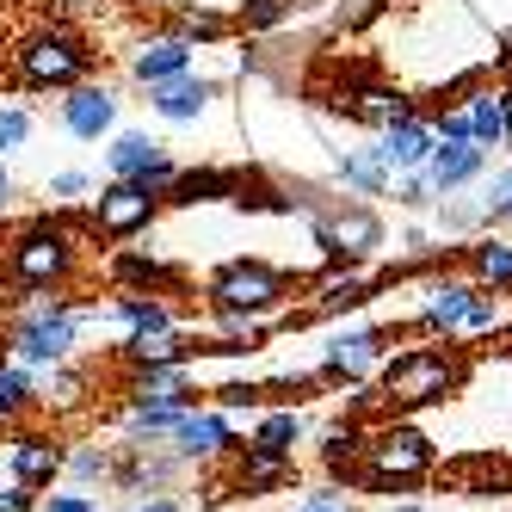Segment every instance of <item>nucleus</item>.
<instances>
[{
  "instance_id": "1",
  "label": "nucleus",
  "mask_w": 512,
  "mask_h": 512,
  "mask_svg": "<svg viewBox=\"0 0 512 512\" xmlns=\"http://www.w3.org/2000/svg\"><path fill=\"white\" fill-rule=\"evenodd\" d=\"M0 272H7V284H19V290H68L81 278V235L68 229V223H25L13 241H7V253H0Z\"/></svg>"
},
{
  "instance_id": "2",
  "label": "nucleus",
  "mask_w": 512,
  "mask_h": 512,
  "mask_svg": "<svg viewBox=\"0 0 512 512\" xmlns=\"http://www.w3.org/2000/svg\"><path fill=\"white\" fill-rule=\"evenodd\" d=\"M81 327H87V309H75L62 290H38V303H25L13 315L7 352H13V364H25V371H50V364L75 358Z\"/></svg>"
},
{
  "instance_id": "3",
  "label": "nucleus",
  "mask_w": 512,
  "mask_h": 512,
  "mask_svg": "<svg viewBox=\"0 0 512 512\" xmlns=\"http://www.w3.org/2000/svg\"><path fill=\"white\" fill-rule=\"evenodd\" d=\"M377 395L389 408H432V401L457 395L463 383V352L457 346H408L395 352L389 364H377Z\"/></svg>"
},
{
  "instance_id": "4",
  "label": "nucleus",
  "mask_w": 512,
  "mask_h": 512,
  "mask_svg": "<svg viewBox=\"0 0 512 512\" xmlns=\"http://www.w3.org/2000/svg\"><path fill=\"white\" fill-rule=\"evenodd\" d=\"M87 68H93V50L68 25H44V31H31V38H19V50H13V75L25 87L68 93L75 81H87Z\"/></svg>"
},
{
  "instance_id": "5",
  "label": "nucleus",
  "mask_w": 512,
  "mask_h": 512,
  "mask_svg": "<svg viewBox=\"0 0 512 512\" xmlns=\"http://www.w3.org/2000/svg\"><path fill=\"white\" fill-rule=\"evenodd\" d=\"M204 297L210 309H223V315H247V321H266L290 303V278L266 260H229L223 272H210L204 284Z\"/></svg>"
},
{
  "instance_id": "6",
  "label": "nucleus",
  "mask_w": 512,
  "mask_h": 512,
  "mask_svg": "<svg viewBox=\"0 0 512 512\" xmlns=\"http://www.w3.org/2000/svg\"><path fill=\"white\" fill-rule=\"evenodd\" d=\"M432 438L420 432V426H377L371 438H364V482L371 488H408V482H420V475L432 469Z\"/></svg>"
},
{
  "instance_id": "7",
  "label": "nucleus",
  "mask_w": 512,
  "mask_h": 512,
  "mask_svg": "<svg viewBox=\"0 0 512 512\" xmlns=\"http://www.w3.org/2000/svg\"><path fill=\"white\" fill-rule=\"evenodd\" d=\"M309 229H315V241H321V253L327 260H346V266H358V260H377L383 253V216L371 210V204H321L315 216H309Z\"/></svg>"
},
{
  "instance_id": "8",
  "label": "nucleus",
  "mask_w": 512,
  "mask_h": 512,
  "mask_svg": "<svg viewBox=\"0 0 512 512\" xmlns=\"http://www.w3.org/2000/svg\"><path fill=\"white\" fill-rule=\"evenodd\" d=\"M155 216H161V192H149L142 179H105L87 223L105 241H136L142 229H155Z\"/></svg>"
},
{
  "instance_id": "9",
  "label": "nucleus",
  "mask_w": 512,
  "mask_h": 512,
  "mask_svg": "<svg viewBox=\"0 0 512 512\" xmlns=\"http://www.w3.org/2000/svg\"><path fill=\"white\" fill-rule=\"evenodd\" d=\"M167 451L179 463H216V457L235 451V420L223 408H186L179 426L167 432Z\"/></svg>"
},
{
  "instance_id": "10",
  "label": "nucleus",
  "mask_w": 512,
  "mask_h": 512,
  "mask_svg": "<svg viewBox=\"0 0 512 512\" xmlns=\"http://www.w3.org/2000/svg\"><path fill=\"white\" fill-rule=\"evenodd\" d=\"M56 112H62V130H68V136L99 142V136L118 130V87H105V81H75V87L56 99Z\"/></svg>"
},
{
  "instance_id": "11",
  "label": "nucleus",
  "mask_w": 512,
  "mask_h": 512,
  "mask_svg": "<svg viewBox=\"0 0 512 512\" xmlns=\"http://www.w3.org/2000/svg\"><path fill=\"white\" fill-rule=\"evenodd\" d=\"M469 303H475V284L469 278H432L426 284V303L414 315V334L420 340H451V334H463Z\"/></svg>"
},
{
  "instance_id": "12",
  "label": "nucleus",
  "mask_w": 512,
  "mask_h": 512,
  "mask_svg": "<svg viewBox=\"0 0 512 512\" xmlns=\"http://www.w3.org/2000/svg\"><path fill=\"white\" fill-rule=\"evenodd\" d=\"M62 463H68V451H62V438H50V432H19L13 445H7L13 482L38 488V494H50V488L62 482Z\"/></svg>"
},
{
  "instance_id": "13",
  "label": "nucleus",
  "mask_w": 512,
  "mask_h": 512,
  "mask_svg": "<svg viewBox=\"0 0 512 512\" xmlns=\"http://www.w3.org/2000/svg\"><path fill=\"white\" fill-rule=\"evenodd\" d=\"M377 161L389 167V179H401V173H426V161H432V149H438V136H432V124L414 112L408 124H389V130H377Z\"/></svg>"
},
{
  "instance_id": "14",
  "label": "nucleus",
  "mask_w": 512,
  "mask_h": 512,
  "mask_svg": "<svg viewBox=\"0 0 512 512\" xmlns=\"http://www.w3.org/2000/svg\"><path fill=\"white\" fill-rule=\"evenodd\" d=\"M383 327H340V334H327L321 346V371L327 377H364L383 364Z\"/></svg>"
},
{
  "instance_id": "15",
  "label": "nucleus",
  "mask_w": 512,
  "mask_h": 512,
  "mask_svg": "<svg viewBox=\"0 0 512 512\" xmlns=\"http://www.w3.org/2000/svg\"><path fill=\"white\" fill-rule=\"evenodd\" d=\"M482 173H488V149H482V142H438L432 161H426V179L438 186V198L469 192Z\"/></svg>"
},
{
  "instance_id": "16",
  "label": "nucleus",
  "mask_w": 512,
  "mask_h": 512,
  "mask_svg": "<svg viewBox=\"0 0 512 512\" xmlns=\"http://www.w3.org/2000/svg\"><path fill=\"white\" fill-rule=\"evenodd\" d=\"M130 75L142 87H167L179 75H192V44L186 38H173V31H161V38H142L136 56H130Z\"/></svg>"
},
{
  "instance_id": "17",
  "label": "nucleus",
  "mask_w": 512,
  "mask_h": 512,
  "mask_svg": "<svg viewBox=\"0 0 512 512\" xmlns=\"http://www.w3.org/2000/svg\"><path fill=\"white\" fill-rule=\"evenodd\" d=\"M463 272L475 290H488V297H512V241L500 235H482L463 247Z\"/></svg>"
},
{
  "instance_id": "18",
  "label": "nucleus",
  "mask_w": 512,
  "mask_h": 512,
  "mask_svg": "<svg viewBox=\"0 0 512 512\" xmlns=\"http://www.w3.org/2000/svg\"><path fill=\"white\" fill-rule=\"evenodd\" d=\"M210 99H216V81H198V75H179L167 87H149V105H155L161 124H198L210 112Z\"/></svg>"
},
{
  "instance_id": "19",
  "label": "nucleus",
  "mask_w": 512,
  "mask_h": 512,
  "mask_svg": "<svg viewBox=\"0 0 512 512\" xmlns=\"http://www.w3.org/2000/svg\"><path fill=\"white\" fill-rule=\"evenodd\" d=\"M105 321H118L124 340L130 334H161V327H179V315L167 309V297H149V290H118L112 309H105Z\"/></svg>"
},
{
  "instance_id": "20",
  "label": "nucleus",
  "mask_w": 512,
  "mask_h": 512,
  "mask_svg": "<svg viewBox=\"0 0 512 512\" xmlns=\"http://www.w3.org/2000/svg\"><path fill=\"white\" fill-rule=\"evenodd\" d=\"M124 364L130 371H167V364H192V340L179 327H161V334H130L124 340Z\"/></svg>"
},
{
  "instance_id": "21",
  "label": "nucleus",
  "mask_w": 512,
  "mask_h": 512,
  "mask_svg": "<svg viewBox=\"0 0 512 512\" xmlns=\"http://www.w3.org/2000/svg\"><path fill=\"white\" fill-rule=\"evenodd\" d=\"M334 179L352 192V198H383L395 179H389V167L377 161V149L364 142V149H334Z\"/></svg>"
},
{
  "instance_id": "22",
  "label": "nucleus",
  "mask_w": 512,
  "mask_h": 512,
  "mask_svg": "<svg viewBox=\"0 0 512 512\" xmlns=\"http://www.w3.org/2000/svg\"><path fill=\"white\" fill-rule=\"evenodd\" d=\"M130 401L142 408H192V377L186 364H167V371H130Z\"/></svg>"
},
{
  "instance_id": "23",
  "label": "nucleus",
  "mask_w": 512,
  "mask_h": 512,
  "mask_svg": "<svg viewBox=\"0 0 512 512\" xmlns=\"http://www.w3.org/2000/svg\"><path fill=\"white\" fill-rule=\"evenodd\" d=\"M463 118H469V142H482V149H506V87H475L463 99Z\"/></svg>"
},
{
  "instance_id": "24",
  "label": "nucleus",
  "mask_w": 512,
  "mask_h": 512,
  "mask_svg": "<svg viewBox=\"0 0 512 512\" xmlns=\"http://www.w3.org/2000/svg\"><path fill=\"white\" fill-rule=\"evenodd\" d=\"M352 118L371 124V130H389V124H408L414 118V99L395 93V87H358L352 93Z\"/></svg>"
},
{
  "instance_id": "25",
  "label": "nucleus",
  "mask_w": 512,
  "mask_h": 512,
  "mask_svg": "<svg viewBox=\"0 0 512 512\" xmlns=\"http://www.w3.org/2000/svg\"><path fill=\"white\" fill-rule=\"evenodd\" d=\"M290 469H297V457H278V451L247 445V457L235 463V482H241V494H272V488L290 482Z\"/></svg>"
},
{
  "instance_id": "26",
  "label": "nucleus",
  "mask_w": 512,
  "mask_h": 512,
  "mask_svg": "<svg viewBox=\"0 0 512 512\" xmlns=\"http://www.w3.org/2000/svg\"><path fill=\"white\" fill-rule=\"evenodd\" d=\"M161 149H167V142H155L149 130H118V136H112V149H105V173H112V179H136Z\"/></svg>"
},
{
  "instance_id": "27",
  "label": "nucleus",
  "mask_w": 512,
  "mask_h": 512,
  "mask_svg": "<svg viewBox=\"0 0 512 512\" xmlns=\"http://www.w3.org/2000/svg\"><path fill=\"white\" fill-rule=\"evenodd\" d=\"M229 31H235V19H229L223 7H210V0H198V7H179V13H173V38H186L192 50H198V44H223Z\"/></svg>"
},
{
  "instance_id": "28",
  "label": "nucleus",
  "mask_w": 512,
  "mask_h": 512,
  "mask_svg": "<svg viewBox=\"0 0 512 512\" xmlns=\"http://www.w3.org/2000/svg\"><path fill=\"white\" fill-rule=\"evenodd\" d=\"M371 303V278L364 272H327L315 284V315H346V309H364Z\"/></svg>"
},
{
  "instance_id": "29",
  "label": "nucleus",
  "mask_w": 512,
  "mask_h": 512,
  "mask_svg": "<svg viewBox=\"0 0 512 512\" xmlns=\"http://www.w3.org/2000/svg\"><path fill=\"white\" fill-rule=\"evenodd\" d=\"M303 438H309V420L297 408H272V414H260V426H253V445L278 451V457H297Z\"/></svg>"
},
{
  "instance_id": "30",
  "label": "nucleus",
  "mask_w": 512,
  "mask_h": 512,
  "mask_svg": "<svg viewBox=\"0 0 512 512\" xmlns=\"http://www.w3.org/2000/svg\"><path fill=\"white\" fill-rule=\"evenodd\" d=\"M179 414L186 408H142V401H130L124 408V445H167V432L179 426Z\"/></svg>"
},
{
  "instance_id": "31",
  "label": "nucleus",
  "mask_w": 512,
  "mask_h": 512,
  "mask_svg": "<svg viewBox=\"0 0 512 512\" xmlns=\"http://www.w3.org/2000/svg\"><path fill=\"white\" fill-rule=\"evenodd\" d=\"M25 408H38V371H25V364H0V426H13Z\"/></svg>"
},
{
  "instance_id": "32",
  "label": "nucleus",
  "mask_w": 512,
  "mask_h": 512,
  "mask_svg": "<svg viewBox=\"0 0 512 512\" xmlns=\"http://www.w3.org/2000/svg\"><path fill=\"white\" fill-rule=\"evenodd\" d=\"M235 192V179L229 173H192V167H179V179H173V186H167V198L161 204H210V198H229Z\"/></svg>"
},
{
  "instance_id": "33",
  "label": "nucleus",
  "mask_w": 512,
  "mask_h": 512,
  "mask_svg": "<svg viewBox=\"0 0 512 512\" xmlns=\"http://www.w3.org/2000/svg\"><path fill=\"white\" fill-rule=\"evenodd\" d=\"M112 469H118V451H112V445H99V438L75 445V451H68V463H62V475H68V482H81V488L112 482Z\"/></svg>"
},
{
  "instance_id": "34",
  "label": "nucleus",
  "mask_w": 512,
  "mask_h": 512,
  "mask_svg": "<svg viewBox=\"0 0 512 512\" xmlns=\"http://www.w3.org/2000/svg\"><path fill=\"white\" fill-rule=\"evenodd\" d=\"M475 210H482V223H512V167L475 179Z\"/></svg>"
},
{
  "instance_id": "35",
  "label": "nucleus",
  "mask_w": 512,
  "mask_h": 512,
  "mask_svg": "<svg viewBox=\"0 0 512 512\" xmlns=\"http://www.w3.org/2000/svg\"><path fill=\"white\" fill-rule=\"evenodd\" d=\"M81 371H68V364H50V371H38V401H56V408H81Z\"/></svg>"
},
{
  "instance_id": "36",
  "label": "nucleus",
  "mask_w": 512,
  "mask_h": 512,
  "mask_svg": "<svg viewBox=\"0 0 512 512\" xmlns=\"http://www.w3.org/2000/svg\"><path fill=\"white\" fill-rule=\"evenodd\" d=\"M173 272L161 266V260H142V253H130V260H118V284L124 290H149V297H161V284H167Z\"/></svg>"
},
{
  "instance_id": "37",
  "label": "nucleus",
  "mask_w": 512,
  "mask_h": 512,
  "mask_svg": "<svg viewBox=\"0 0 512 512\" xmlns=\"http://www.w3.org/2000/svg\"><path fill=\"white\" fill-rule=\"evenodd\" d=\"M290 13H297V0H241L235 25H241V31H272V25H284Z\"/></svg>"
},
{
  "instance_id": "38",
  "label": "nucleus",
  "mask_w": 512,
  "mask_h": 512,
  "mask_svg": "<svg viewBox=\"0 0 512 512\" xmlns=\"http://www.w3.org/2000/svg\"><path fill=\"white\" fill-rule=\"evenodd\" d=\"M31 142V112L25 105H0V155H13Z\"/></svg>"
},
{
  "instance_id": "39",
  "label": "nucleus",
  "mask_w": 512,
  "mask_h": 512,
  "mask_svg": "<svg viewBox=\"0 0 512 512\" xmlns=\"http://www.w3.org/2000/svg\"><path fill=\"white\" fill-rule=\"evenodd\" d=\"M500 321H506L500 297H488V290H475V303H469V315H463V334H494Z\"/></svg>"
},
{
  "instance_id": "40",
  "label": "nucleus",
  "mask_w": 512,
  "mask_h": 512,
  "mask_svg": "<svg viewBox=\"0 0 512 512\" xmlns=\"http://www.w3.org/2000/svg\"><path fill=\"white\" fill-rule=\"evenodd\" d=\"M432 198H438V186H432L426 173H401V179H395V204H401V210H426Z\"/></svg>"
},
{
  "instance_id": "41",
  "label": "nucleus",
  "mask_w": 512,
  "mask_h": 512,
  "mask_svg": "<svg viewBox=\"0 0 512 512\" xmlns=\"http://www.w3.org/2000/svg\"><path fill=\"white\" fill-rule=\"evenodd\" d=\"M260 395H266L260 383H223V389H216V408H223V414H241L247 408L253 414V408H260Z\"/></svg>"
},
{
  "instance_id": "42",
  "label": "nucleus",
  "mask_w": 512,
  "mask_h": 512,
  "mask_svg": "<svg viewBox=\"0 0 512 512\" xmlns=\"http://www.w3.org/2000/svg\"><path fill=\"white\" fill-rule=\"evenodd\" d=\"M426 124H432V136H438V142H469V118H463V105H457V112H432Z\"/></svg>"
},
{
  "instance_id": "43",
  "label": "nucleus",
  "mask_w": 512,
  "mask_h": 512,
  "mask_svg": "<svg viewBox=\"0 0 512 512\" xmlns=\"http://www.w3.org/2000/svg\"><path fill=\"white\" fill-rule=\"evenodd\" d=\"M38 488H25V482H7V488H0V512H38Z\"/></svg>"
},
{
  "instance_id": "44",
  "label": "nucleus",
  "mask_w": 512,
  "mask_h": 512,
  "mask_svg": "<svg viewBox=\"0 0 512 512\" xmlns=\"http://www.w3.org/2000/svg\"><path fill=\"white\" fill-rule=\"evenodd\" d=\"M38 512H99V500L93 494H44Z\"/></svg>"
},
{
  "instance_id": "45",
  "label": "nucleus",
  "mask_w": 512,
  "mask_h": 512,
  "mask_svg": "<svg viewBox=\"0 0 512 512\" xmlns=\"http://www.w3.org/2000/svg\"><path fill=\"white\" fill-rule=\"evenodd\" d=\"M87 192H93V179H87V173H75V167L50 179V198H87Z\"/></svg>"
},
{
  "instance_id": "46",
  "label": "nucleus",
  "mask_w": 512,
  "mask_h": 512,
  "mask_svg": "<svg viewBox=\"0 0 512 512\" xmlns=\"http://www.w3.org/2000/svg\"><path fill=\"white\" fill-rule=\"evenodd\" d=\"M118 512H186V506H179L173 494H155V500H149V494H142L136 506H118Z\"/></svg>"
},
{
  "instance_id": "47",
  "label": "nucleus",
  "mask_w": 512,
  "mask_h": 512,
  "mask_svg": "<svg viewBox=\"0 0 512 512\" xmlns=\"http://www.w3.org/2000/svg\"><path fill=\"white\" fill-rule=\"evenodd\" d=\"M401 253H408V260H426V253H432V235H426V229H408V235H401Z\"/></svg>"
},
{
  "instance_id": "48",
  "label": "nucleus",
  "mask_w": 512,
  "mask_h": 512,
  "mask_svg": "<svg viewBox=\"0 0 512 512\" xmlns=\"http://www.w3.org/2000/svg\"><path fill=\"white\" fill-rule=\"evenodd\" d=\"M377 13V0H340V25H358V19H371Z\"/></svg>"
},
{
  "instance_id": "49",
  "label": "nucleus",
  "mask_w": 512,
  "mask_h": 512,
  "mask_svg": "<svg viewBox=\"0 0 512 512\" xmlns=\"http://www.w3.org/2000/svg\"><path fill=\"white\" fill-rule=\"evenodd\" d=\"M13 198H19V186H13V173H7V155H0V210H13Z\"/></svg>"
},
{
  "instance_id": "50",
  "label": "nucleus",
  "mask_w": 512,
  "mask_h": 512,
  "mask_svg": "<svg viewBox=\"0 0 512 512\" xmlns=\"http://www.w3.org/2000/svg\"><path fill=\"white\" fill-rule=\"evenodd\" d=\"M303 506H340V494L334 488H315V494H303Z\"/></svg>"
},
{
  "instance_id": "51",
  "label": "nucleus",
  "mask_w": 512,
  "mask_h": 512,
  "mask_svg": "<svg viewBox=\"0 0 512 512\" xmlns=\"http://www.w3.org/2000/svg\"><path fill=\"white\" fill-rule=\"evenodd\" d=\"M506 149H512V87H506Z\"/></svg>"
},
{
  "instance_id": "52",
  "label": "nucleus",
  "mask_w": 512,
  "mask_h": 512,
  "mask_svg": "<svg viewBox=\"0 0 512 512\" xmlns=\"http://www.w3.org/2000/svg\"><path fill=\"white\" fill-rule=\"evenodd\" d=\"M389 512H426V506H420V500H401V506H389Z\"/></svg>"
},
{
  "instance_id": "53",
  "label": "nucleus",
  "mask_w": 512,
  "mask_h": 512,
  "mask_svg": "<svg viewBox=\"0 0 512 512\" xmlns=\"http://www.w3.org/2000/svg\"><path fill=\"white\" fill-rule=\"evenodd\" d=\"M136 7H179V0H136Z\"/></svg>"
},
{
  "instance_id": "54",
  "label": "nucleus",
  "mask_w": 512,
  "mask_h": 512,
  "mask_svg": "<svg viewBox=\"0 0 512 512\" xmlns=\"http://www.w3.org/2000/svg\"><path fill=\"white\" fill-rule=\"evenodd\" d=\"M290 512H340V506H290Z\"/></svg>"
},
{
  "instance_id": "55",
  "label": "nucleus",
  "mask_w": 512,
  "mask_h": 512,
  "mask_svg": "<svg viewBox=\"0 0 512 512\" xmlns=\"http://www.w3.org/2000/svg\"><path fill=\"white\" fill-rule=\"evenodd\" d=\"M506 50H512V44H506Z\"/></svg>"
}]
</instances>
